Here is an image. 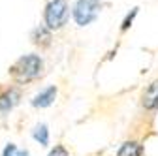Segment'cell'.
Listing matches in <instances>:
<instances>
[{
    "label": "cell",
    "instance_id": "1",
    "mask_svg": "<svg viewBox=\"0 0 158 156\" xmlns=\"http://www.w3.org/2000/svg\"><path fill=\"white\" fill-rule=\"evenodd\" d=\"M44 70V60L38 55H25L17 58L15 64L10 68V75L17 83H28L36 77H40Z\"/></svg>",
    "mask_w": 158,
    "mask_h": 156
},
{
    "label": "cell",
    "instance_id": "2",
    "mask_svg": "<svg viewBox=\"0 0 158 156\" xmlns=\"http://www.w3.org/2000/svg\"><path fill=\"white\" fill-rule=\"evenodd\" d=\"M68 15H70V8L66 0H51V2L45 6L44 11V21L45 27L49 30H58L62 28L68 21Z\"/></svg>",
    "mask_w": 158,
    "mask_h": 156
},
{
    "label": "cell",
    "instance_id": "3",
    "mask_svg": "<svg viewBox=\"0 0 158 156\" xmlns=\"http://www.w3.org/2000/svg\"><path fill=\"white\" fill-rule=\"evenodd\" d=\"M98 13H100V8H98V2H94V0H75V4L72 8V15L79 27L90 25L98 17Z\"/></svg>",
    "mask_w": 158,
    "mask_h": 156
},
{
    "label": "cell",
    "instance_id": "4",
    "mask_svg": "<svg viewBox=\"0 0 158 156\" xmlns=\"http://www.w3.org/2000/svg\"><path fill=\"white\" fill-rule=\"evenodd\" d=\"M141 105L147 111L158 109V77L152 79L141 92Z\"/></svg>",
    "mask_w": 158,
    "mask_h": 156
},
{
    "label": "cell",
    "instance_id": "5",
    "mask_svg": "<svg viewBox=\"0 0 158 156\" xmlns=\"http://www.w3.org/2000/svg\"><path fill=\"white\" fill-rule=\"evenodd\" d=\"M19 100H21V92L15 87H10L4 92H0V115L10 113L19 104Z\"/></svg>",
    "mask_w": 158,
    "mask_h": 156
},
{
    "label": "cell",
    "instance_id": "6",
    "mask_svg": "<svg viewBox=\"0 0 158 156\" xmlns=\"http://www.w3.org/2000/svg\"><path fill=\"white\" fill-rule=\"evenodd\" d=\"M56 87L55 85H51V87H47V88H44L40 94H36L34 96V100H32V105L34 107H49L53 102H55V98H56Z\"/></svg>",
    "mask_w": 158,
    "mask_h": 156
},
{
    "label": "cell",
    "instance_id": "7",
    "mask_svg": "<svg viewBox=\"0 0 158 156\" xmlns=\"http://www.w3.org/2000/svg\"><path fill=\"white\" fill-rule=\"evenodd\" d=\"M117 156H145V149L139 141H124L121 145V149L117 150Z\"/></svg>",
    "mask_w": 158,
    "mask_h": 156
},
{
    "label": "cell",
    "instance_id": "8",
    "mask_svg": "<svg viewBox=\"0 0 158 156\" xmlns=\"http://www.w3.org/2000/svg\"><path fill=\"white\" fill-rule=\"evenodd\" d=\"M30 38H32V43L45 47V45L51 43V30L47 27H38V28L32 30V36Z\"/></svg>",
    "mask_w": 158,
    "mask_h": 156
},
{
    "label": "cell",
    "instance_id": "9",
    "mask_svg": "<svg viewBox=\"0 0 158 156\" xmlns=\"http://www.w3.org/2000/svg\"><path fill=\"white\" fill-rule=\"evenodd\" d=\"M32 135L34 139L40 143V145H49V130H47V124H38L34 130H32Z\"/></svg>",
    "mask_w": 158,
    "mask_h": 156
},
{
    "label": "cell",
    "instance_id": "10",
    "mask_svg": "<svg viewBox=\"0 0 158 156\" xmlns=\"http://www.w3.org/2000/svg\"><path fill=\"white\" fill-rule=\"evenodd\" d=\"M2 156H28V150L27 149H17L13 143H10V145H6Z\"/></svg>",
    "mask_w": 158,
    "mask_h": 156
},
{
    "label": "cell",
    "instance_id": "11",
    "mask_svg": "<svg viewBox=\"0 0 158 156\" xmlns=\"http://www.w3.org/2000/svg\"><path fill=\"white\" fill-rule=\"evenodd\" d=\"M47 156H70V152H68V149H66L64 145H55V147L49 150Z\"/></svg>",
    "mask_w": 158,
    "mask_h": 156
},
{
    "label": "cell",
    "instance_id": "12",
    "mask_svg": "<svg viewBox=\"0 0 158 156\" xmlns=\"http://www.w3.org/2000/svg\"><path fill=\"white\" fill-rule=\"evenodd\" d=\"M137 15V8H134L132 10V13H128L126 15V19H124V21H123V27H121V30H126L130 25H132V21H134V17Z\"/></svg>",
    "mask_w": 158,
    "mask_h": 156
},
{
    "label": "cell",
    "instance_id": "13",
    "mask_svg": "<svg viewBox=\"0 0 158 156\" xmlns=\"http://www.w3.org/2000/svg\"><path fill=\"white\" fill-rule=\"evenodd\" d=\"M94 2H98V0H94Z\"/></svg>",
    "mask_w": 158,
    "mask_h": 156
}]
</instances>
